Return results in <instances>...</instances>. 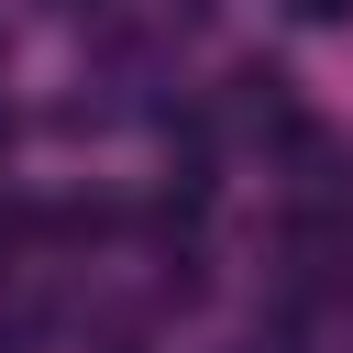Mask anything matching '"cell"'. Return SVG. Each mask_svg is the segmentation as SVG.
I'll list each match as a JSON object with an SVG mask.
<instances>
[{"label": "cell", "mask_w": 353, "mask_h": 353, "mask_svg": "<svg viewBox=\"0 0 353 353\" xmlns=\"http://www.w3.org/2000/svg\"><path fill=\"white\" fill-rule=\"evenodd\" d=\"M298 11H320V22H331V11H353V0H298Z\"/></svg>", "instance_id": "1"}]
</instances>
